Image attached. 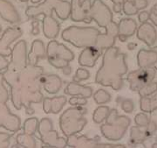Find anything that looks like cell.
<instances>
[{
  "instance_id": "obj_1",
  "label": "cell",
  "mask_w": 157,
  "mask_h": 148,
  "mask_svg": "<svg viewBox=\"0 0 157 148\" xmlns=\"http://www.w3.org/2000/svg\"><path fill=\"white\" fill-rule=\"evenodd\" d=\"M126 54H119V48L111 46L103 55V62L97 72L95 82L119 90L123 85L122 75L127 73L128 67L125 62Z\"/></svg>"
},
{
  "instance_id": "obj_2",
  "label": "cell",
  "mask_w": 157,
  "mask_h": 148,
  "mask_svg": "<svg viewBox=\"0 0 157 148\" xmlns=\"http://www.w3.org/2000/svg\"><path fill=\"white\" fill-rule=\"evenodd\" d=\"M52 11H56L61 20H67L71 13V3L66 0H45L37 6H29L25 11L29 18H36L44 14L43 32L48 39H54L58 36L59 25L52 17Z\"/></svg>"
},
{
  "instance_id": "obj_3",
  "label": "cell",
  "mask_w": 157,
  "mask_h": 148,
  "mask_svg": "<svg viewBox=\"0 0 157 148\" xmlns=\"http://www.w3.org/2000/svg\"><path fill=\"white\" fill-rule=\"evenodd\" d=\"M90 17L100 27L106 29V34H101L96 40V46L101 49L109 48L115 43L119 35V26L113 21V13L102 0H94L91 6Z\"/></svg>"
},
{
  "instance_id": "obj_4",
  "label": "cell",
  "mask_w": 157,
  "mask_h": 148,
  "mask_svg": "<svg viewBox=\"0 0 157 148\" xmlns=\"http://www.w3.org/2000/svg\"><path fill=\"white\" fill-rule=\"evenodd\" d=\"M101 34V31L95 27H78L73 26L63 31L62 39L76 47L82 48L95 46L97 38Z\"/></svg>"
},
{
  "instance_id": "obj_5",
  "label": "cell",
  "mask_w": 157,
  "mask_h": 148,
  "mask_svg": "<svg viewBox=\"0 0 157 148\" xmlns=\"http://www.w3.org/2000/svg\"><path fill=\"white\" fill-rule=\"evenodd\" d=\"M86 112V109L75 107L68 109L62 114L59 125L65 136L69 137L83 130L87 123L86 119L84 118V115Z\"/></svg>"
},
{
  "instance_id": "obj_6",
  "label": "cell",
  "mask_w": 157,
  "mask_h": 148,
  "mask_svg": "<svg viewBox=\"0 0 157 148\" xmlns=\"http://www.w3.org/2000/svg\"><path fill=\"white\" fill-rule=\"evenodd\" d=\"M46 57L49 63L54 68H64L69 66V62L73 60L74 54L66 46L52 40L47 46Z\"/></svg>"
},
{
  "instance_id": "obj_7",
  "label": "cell",
  "mask_w": 157,
  "mask_h": 148,
  "mask_svg": "<svg viewBox=\"0 0 157 148\" xmlns=\"http://www.w3.org/2000/svg\"><path fill=\"white\" fill-rule=\"evenodd\" d=\"M39 131L41 141L47 146L46 147H66L67 146V141L64 138H59L57 131L52 130V123L48 118L41 120Z\"/></svg>"
},
{
  "instance_id": "obj_8",
  "label": "cell",
  "mask_w": 157,
  "mask_h": 148,
  "mask_svg": "<svg viewBox=\"0 0 157 148\" xmlns=\"http://www.w3.org/2000/svg\"><path fill=\"white\" fill-rule=\"evenodd\" d=\"M156 73V68H143L131 72L128 75L127 80L130 82L132 90H140L150 84Z\"/></svg>"
},
{
  "instance_id": "obj_9",
  "label": "cell",
  "mask_w": 157,
  "mask_h": 148,
  "mask_svg": "<svg viewBox=\"0 0 157 148\" xmlns=\"http://www.w3.org/2000/svg\"><path fill=\"white\" fill-rule=\"evenodd\" d=\"M92 6V0H72L71 1V13L70 17L73 21L75 22H83L89 24L92 22L90 17V10Z\"/></svg>"
},
{
  "instance_id": "obj_10",
  "label": "cell",
  "mask_w": 157,
  "mask_h": 148,
  "mask_svg": "<svg viewBox=\"0 0 157 148\" xmlns=\"http://www.w3.org/2000/svg\"><path fill=\"white\" fill-rule=\"evenodd\" d=\"M98 139H92L85 136H75L74 134L67 137V146L70 147H125L123 145L102 144Z\"/></svg>"
},
{
  "instance_id": "obj_11",
  "label": "cell",
  "mask_w": 157,
  "mask_h": 148,
  "mask_svg": "<svg viewBox=\"0 0 157 148\" xmlns=\"http://www.w3.org/2000/svg\"><path fill=\"white\" fill-rule=\"evenodd\" d=\"M101 55V49L96 46H86L83 51L81 52L78 57V64L83 67L92 68L95 65L97 60Z\"/></svg>"
},
{
  "instance_id": "obj_12",
  "label": "cell",
  "mask_w": 157,
  "mask_h": 148,
  "mask_svg": "<svg viewBox=\"0 0 157 148\" xmlns=\"http://www.w3.org/2000/svg\"><path fill=\"white\" fill-rule=\"evenodd\" d=\"M147 6V0H124L123 11L127 15H135Z\"/></svg>"
},
{
  "instance_id": "obj_13",
  "label": "cell",
  "mask_w": 157,
  "mask_h": 148,
  "mask_svg": "<svg viewBox=\"0 0 157 148\" xmlns=\"http://www.w3.org/2000/svg\"><path fill=\"white\" fill-rule=\"evenodd\" d=\"M0 14L7 21L15 22L18 19L17 11L13 9V6L5 0H0Z\"/></svg>"
},
{
  "instance_id": "obj_14",
  "label": "cell",
  "mask_w": 157,
  "mask_h": 148,
  "mask_svg": "<svg viewBox=\"0 0 157 148\" xmlns=\"http://www.w3.org/2000/svg\"><path fill=\"white\" fill-rule=\"evenodd\" d=\"M67 95H82L83 97H90L92 96V89L90 87L79 85L78 82H71L65 90Z\"/></svg>"
},
{
  "instance_id": "obj_15",
  "label": "cell",
  "mask_w": 157,
  "mask_h": 148,
  "mask_svg": "<svg viewBox=\"0 0 157 148\" xmlns=\"http://www.w3.org/2000/svg\"><path fill=\"white\" fill-rule=\"evenodd\" d=\"M53 102H54V103L52 106H49V107L45 109V113H50V112L54 114L59 113L61 110L62 107L59 106V105H56V104L57 103H66V102H67V97H63V96L59 97H53Z\"/></svg>"
},
{
  "instance_id": "obj_16",
  "label": "cell",
  "mask_w": 157,
  "mask_h": 148,
  "mask_svg": "<svg viewBox=\"0 0 157 148\" xmlns=\"http://www.w3.org/2000/svg\"><path fill=\"white\" fill-rule=\"evenodd\" d=\"M108 112H109V108L108 107L101 106L100 108H98L95 110L94 114V121L97 124H100L107 118Z\"/></svg>"
},
{
  "instance_id": "obj_17",
  "label": "cell",
  "mask_w": 157,
  "mask_h": 148,
  "mask_svg": "<svg viewBox=\"0 0 157 148\" xmlns=\"http://www.w3.org/2000/svg\"><path fill=\"white\" fill-rule=\"evenodd\" d=\"M89 78V72L83 68H78L76 75L73 77V81H81V80L88 79Z\"/></svg>"
},
{
  "instance_id": "obj_18",
  "label": "cell",
  "mask_w": 157,
  "mask_h": 148,
  "mask_svg": "<svg viewBox=\"0 0 157 148\" xmlns=\"http://www.w3.org/2000/svg\"><path fill=\"white\" fill-rule=\"evenodd\" d=\"M86 97H71V99L69 100V103L71 105H85L86 104Z\"/></svg>"
},
{
  "instance_id": "obj_19",
  "label": "cell",
  "mask_w": 157,
  "mask_h": 148,
  "mask_svg": "<svg viewBox=\"0 0 157 148\" xmlns=\"http://www.w3.org/2000/svg\"><path fill=\"white\" fill-rule=\"evenodd\" d=\"M111 1L113 3V11L116 13L121 12L123 8L124 0H111Z\"/></svg>"
},
{
  "instance_id": "obj_20",
  "label": "cell",
  "mask_w": 157,
  "mask_h": 148,
  "mask_svg": "<svg viewBox=\"0 0 157 148\" xmlns=\"http://www.w3.org/2000/svg\"><path fill=\"white\" fill-rule=\"evenodd\" d=\"M149 18H151L152 21L157 26V5L154 6V7L151 9L150 14H149Z\"/></svg>"
},
{
  "instance_id": "obj_21",
  "label": "cell",
  "mask_w": 157,
  "mask_h": 148,
  "mask_svg": "<svg viewBox=\"0 0 157 148\" xmlns=\"http://www.w3.org/2000/svg\"><path fill=\"white\" fill-rule=\"evenodd\" d=\"M33 35H38L39 34V20H34L33 22Z\"/></svg>"
},
{
  "instance_id": "obj_22",
  "label": "cell",
  "mask_w": 157,
  "mask_h": 148,
  "mask_svg": "<svg viewBox=\"0 0 157 148\" xmlns=\"http://www.w3.org/2000/svg\"><path fill=\"white\" fill-rule=\"evenodd\" d=\"M148 18H149V14L147 11H143L139 15V19L140 22H145Z\"/></svg>"
},
{
  "instance_id": "obj_23",
  "label": "cell",
  "mask_w": 157,
  "mask_h": 148,
  "mask_svg": "<svg viewBox=\"0 0 157 148\" xmlns=\"http://www.w3.org/2000/svg\"><path fill=\"white\" fill-rule=\"evenodd\" d=\"M41 0H31V2L32 3H33V4H37V3H39Z\"/></svg>"
},
{
  "instance_id": "obj_24",
  "label": "cell",
  "mask_w": 157,
  "mask_h": 148,
  "mask_svg": "<svg viewBox=\"0 0 157 148\" xmlns=\"http://www.w3.org/2000/svg\"><path fill=\"white\" fill-rule=\"evenodd\" d=\"M20 1H23V2H26V1H28V0H20Z\"/></svg>"
}]
</instances>
